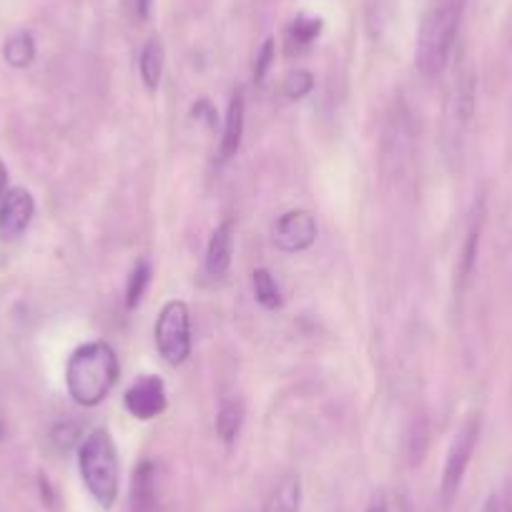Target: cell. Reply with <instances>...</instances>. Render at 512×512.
Listing matches in <instances>:
<instances>
[{
  "instance_id": "1",
  "label": "cell",
  "mask_w": 512,
  "mask_h": 512,
  "mask_svg": "<svg viewBox=\"0 0 512 512\" xmlns=\"http://www.w3.org/2000/svg\"><path fill=\"white\" fill-rule=\"evenodd\" d=\"M118 382V357L111 344L86 342L66 364V387L81 407L101 405Z\"/></svg>"
},
{
  "instance_id": "2",
  "label": "cell",
  "mask_w": 512,
  "mask_h": 512,
  "mask_svg": "<svg viewBox=\"0 0 512 512\" xmlns=\"http://www.w3.org/2000/svg\"><path fill=\"white\" fill-rule=\"evenodd\" d=\"M462 21V0H437L425 13L417 36V66L425 76H440L455 51Z\"/></svg>"
},
{
  "instance_id": "3",
  "label": "cell",
  "mask_w": 512,
  "mask_h": 512,
  "mask_svg": "<svg viewBox=\"0 0 512 512\" xmlns=\"http://www.w3.org/2000/svg\"><path fill=\"white\" fill-rule=\"evenodd\" d=\"M78 470H81L83 485L91 492L93 500L111 510L116 505L118 485H121V470H118V450L108 430H96L78 447Z\"/></svg>"
},
{
  "instance_id": "4",
  "label": "cell",
  "mask_w": 512,
  "mask_h": 512,
  "mask_svg": "<svg viewBox=\"0 0 512 512\" xmlns=\"http://www.w3.org/2000/svg\"><path fill=\"white\" fill-rule=\"evenodd\" d=\"M156 347L171 367H181L191 357V314L181 299L164 304L154 327Z\"/></svg>"
},
{
  "instance_id": "5",
  "label": "cell",
  "mask_w": 512,
  "mask_h": 512,
  "mask_svg": "<svg viewBox=\"0 0 512 512\" xmlns=\"http://www.w3.org/2000/svg\"><path fill=\"white\" fill-rule=\"evenodd\" d=\"M480 415H470L462 422L460 430L452 437V445L447 450L445 470H442V482H440V500L442 505L450 507L455 502L457 492H460L462 480H465V472L470 467L472 455H475L477 440H480Z\"/></svg>"
},
{
  "instance_id": "6",
  "label": "cell",
  "mask_w": 512,
  "mask_h": 512,
  "mask_svg": "<svg viewBox=\"0 0 512 512\" xmlns=\"http://www.w3.org/2000/svg\"><path fill=\"white\" fill-rule=\"evenodd\" d=\"M317 234L319 226L312 211L292 209L284 216H279V221L272 229V241L277 249L287 251V254H299V251L312 249Z\"/></svg>"
},
{
  "instance_id": "7",
  "label": "cell",
  "mask_w": 512,
  "mask_h": 512,
  "mask_svg": "<svg viewBox=\"0 0 512 512\" xmlns=\"http://www.w3.org/2000/svg\"><path fill=\"white\" fill-rule=\"evenodd\" d=\"M123 405H126L128 415L136 417V420H156L159 415H164L166 405H169L166 384L161 382V377L144 374V377L136 379V382L128 387L126 397H123Z\"/></svg>"
},
{
  "instance_id": "8",
  "label": "cell",
  "mask_w": 512,
  "mask_h": 512,
  "mask_svg": "<svg viewBox=\"0 0 512 512\" xmlns=\"http://www.w3.org/2000/svg\"><path fill=\"white\" fill-rule=\"evenodd\" d=\"M33 214H36V201H33L28 189H11L0 204V236L6 239H18L23 231L31 226Z\"/></svg>"
},
{
  "instance_id": "9",
  "label": "cell",
  "mask_w": 512,
  "mask_h": 512,
  "mask_svg": "<svg viewBox=\"0 0 512 512\" xmlns=\"http://www.w3.org/2000/svg\"><path fill=\"white\" fill-rule=\"evenodd\" d=\"M131 512H161L159 465L154 460H141L131 480Z\"/></svg>"
},
{
  "instance_id": "10",
  "label": "cell",
  "mask_w": 512,
  "mask_h": 512,
  "mask_svg": "<svg viewBox=\"0 0 512 512\" xmlns=\"http://www.w3.org/2000/svg\"><path fill=\"white\" fill-rule=\"evenodd\" d=\"M231 256H234V221L224 219L206 246V274L211 279H224L231 269Z\"/></svg>"
},
{
  "instance_id": "11",
  "label": "cell",
  "mask_w": 512,
  "mask_h": 512,
  "mask_svg": "<svg viewBox=\"0 0 512 512\" xmlns=\"http://www.w3.org/2000/svg\"><path fill=\"white\" fill-rule=\"evenodd\" d=\"M244 113H246V101L244 91H236L229 101V111H226L224 118V136H221L219 146V161L226 164V161L234 159L241 149V136H244Z\"/></svg>"
},
{
  "instance_id": "12",
  "label": "cell",
  "mask_w": 512,
  "mask_h": 512,
  "mask_svg": "<svg viewBox=\"0 0 512 512\" xmlns=\"http://www.w3.org/2000/svg\"><path fill=\"white\" fill-rule=\"evenodd\" d=\"M472 113H475V76L467 66L457 68L455 86H452L450 96V121H455L457 131L470 123Z\"/></svg>"
},
{
  "instance_id": "13",
  "label": "cell",
  "mask_w": 512,
  "mask_h": 512,
  "mask_svg": "<svg viewBox=\"0 0 512 512\" xmlns=\"http://www.w3.org/2000/svg\"><path fill=\"white\" fill-rule=\"evenodd\" d=\"M302 510V480L299 475L284 477L272 492L262 512H299Z\"/></svg>"
},
{
  "instance_id": "14",
  "label": "cell",
  "mask_w": 512,
  "mask_h": 512,
  "mask_svg": "<svg viewBox=\"0 0 512 512\" xmlns=\"http://www.w3.org/2000/svg\"><path fill=\"white\" fill-rule=\"evenodd\" d=\"M139 71L141 81L149 91H156L161 86V76H164V46H161L159 38H151L144 46L139 58Z\"/></svg>"
},
{
  "instance_id": "15",
  "label": "cell",
  "mask_w": 512,
  "mask_h": 512,
  "mask_svg": "<svg viewBox=\"0 0 512 512\" xmlns=\"http://www.w3.org/2000/svg\"><path fill=\"white\" fill-rule=\"evenodd\" d=\"M3 58L11 68H28L36 58V41L31 33H16L3 46Z\"/></svg>"
},
{
  "instance_id": "16",
  "label": "cell",
  "mask_w": 512,
  "mask_h": 512,
  "mask_svg": "<svg viewBox=\"0 0 512 512\" xmlns=\"http://www.w3.org/2000/svg\"><path fill=\"white\" fill-rule=\"evenodd\" d=\"M241 422H244V405H241V400H226L221 405L219 415H216V432H219V437L226 445L236 440Z\"/></svg>"
},
{
  "instance_id": "17",
  "label": "cell",
  "mask_w": 512,
  "mask_h": 512,
  "mask_svg": "<svg viewBox=\"0 0 512 512\" xmlns=\"http://www.w3.org/2000/svg\"><path fill=\"white\" fill-rule=\"evenodd\" d=\"M251 284H254V297L256 302L262 304L264 309H269V312H274V309L282 307V289H279L277 279L272 277V272L269 269H256L254 272V279H251Z\"/></svg>"
},
{
  "instance_id": "18",
  "label": "cell",
  "mask_w": 512,
  "mask_h": 512,
  "mask_svg": "<svg viewBox=\"0 0 512 512\" xmlns=\"http://www.w3.org/2000/svg\"><path fill=\"white\" fill-rule=\"evenodd\" d=\"M151 277H154V267H151L149 259H141L131 274H128V282H126V309H136L144 299L146 289H149Z\"/></svg>"
},
{
  "instance_id": "19",
  "label": "cell",
  "mask_w": 512,
  "mask_h": 512,
  "mask_svg": "<svg viewBox=\"0 0 512 512\" xmlns=\"http://www.w3.org/2000/svg\"><path fill=\"white\" fill-rule=\"evenodd\" d=\"M322 26V18L297 16V21L289 28V38H292V43H297V46H312L319 38V33H322Z\"/></svg>"
},
{
  "instance_id": "20",
  "label": "cell",
  "mask_w": 512,
  "mask_h": 512,
  "mask_svg": "<svg viewBox=\"0 0 512 512\" xmlns=\"http://www.w3.org/2000/svg\"><path fill=\"white\" fill-rule=\"evenodd\" d=\"M477 246H480V219L472 224L470 234H467V241H465V249H462V262H460V282L462 284L470 279L472 269H475Z\"/></svg>"
},
{
  "instance_id": "21",
  "label": "cell",
  "mask_w": 512,
  "mask_h": 512,
  "mask_svg": "<svg viewBox=\"0 0 512 512\" xmlns=\"http://www.w3.org/2000/svg\"><path fill=\"white\" fill-rule=\"evenodd\" d=\"M312 88H314V76L309 71H292L287 76V81H284V93H287V98H292V101L309 96Z\"/></svg>"
},
{
  "instance_id": "22",
  "label": "cell",
  "mask_w": 512,
  "mask_h": 512,
  "mask_svg": "<svg viewBox=\"0 0 512 512\" xmlns=\"http://www.w3.org/2000/svg\"><path fill=\"white\" fill-rule=\"evenodd\" d=\"M274 56H277V46H274V38H267L264 46L259 48L256 53V61H254V83L256 86H262L269 76V68H272Z\"/></svg>"
},
{
  "instance_id": "23",
  "label": "cell",
  "mask_w": 512,
  "mask_h": 512,
  "mask_svg": "<svg viewBox=\"0 0 512 512\" xmlns=\"http://www.w3.org/2000/svg\"><path fill=\"white\" fill-rule=\"evenodd\" d=\"M78 435H81V427L73 425V422H58L51 432V440L58 450L68 452L78 442Z\"/></svg>"
},
{
  "instance_id": "24",
  "label": "cell",
  "mask_w": 512,
  "mask_h": 512,
  "mask_svg": "<svg viewBox=\"0 0 512 512\" xmlns=\"http://www.w3.org/2000/svg\"><path fill=\"white\" fill-rule=\"evenodd\" d=\"M482 512H512V495L510 492H492L482 505Z\"/></svg>"
},
{
  "instance_id": "25",
  "label": "cell",
  "mask_w": 512,
  "mask_h": 512,
  "mask_svg": "<svg viewBox=\"0 0 512 512\" xmlns=\"http://www.w3.org/2000/svg\"><path fill=\"white\" fill-rule=\"evenodd\" d=\"M191 113H194L196 121H204L209 128H214L216 121H219V113H216V108L209 101H199Z\"/></svg>"
},
{
  "instance_id": "26",
  "label": "cell",
  "mask_w": 512,
  "mask_h": 512,
  "mask_svg": "<svg viewBox=\"0 0 512 512\" xmlns=\"http://www.w3.org/2000/svg\"><path fill=\"white\" fill-rule=\"evenodd\" d=\"M367 512H390V502L384 500L382 495H377L372 502H369Z\"/></svg>"
},
{
  "instance_id": "27",
  "label": "cell",
  "mask_w": 512,
  "mask_h": 512,
  "mask_svg": "<svg viewBox=\"0 0 512 512\" xmlns=\"http://www.w3.org/2000/svg\"><path fill=\"white\" fill-rule=\"evenodd\" d=\"M8 169H6V164H3V161H0V204H3V199H6V194H8Z\"/></svg>"
},
{
  "instance_id": "28",
  "label": "cell",
  "mask_w": 512,
  "mask_h": 512,
  "mask_svg": "<svg viewBox=\"0 0 512 512\" xmlns=\"http://www.w3.org/2000/svg\"><path fill=\"white\" fill-rule=\"evenodd\" d=\"M136 6H139V16L144 18V21H149V18H151V6H154V0H136Z\"/></svg>"
},
{
  "instance_id": "29",
  "label": "cell",
  "mask_w": 512,
  "mask_h": 512,
  "mask_svg": "<svg viewBox=\"0 0 512 512\" xmlns=\"http://www.w3.org/2000/svg\"><path fill=\"white\" fill-rule=\"evenodd\" d=\"M390 512H412V507L405 497H397L395 505H390Z\"/></svg>"
},
{
  "instance_id": "30",
  "label": "cell",
  "mask_w": 512,
  "mask_h": 512,
  "mask_svg": "<svg viewBox=\"0 0 512 512\" xmlns=\"http://www.w3.org/2000/svg\"><path fill=\"white\" fill-rule=\"evenodd\" d=\"M6 435V427H3V422H0V437Z\"/></svg>"
}]
</instances>
